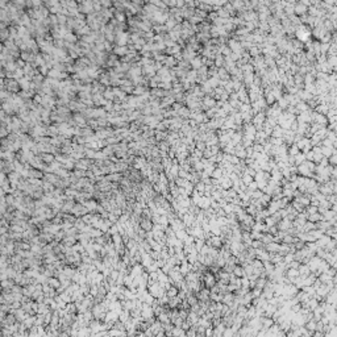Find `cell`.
<instances>
[{
  "instance_id": "cell-19",
  "label": "cell",
  "mask_w": 337,
  "mask_h": 337,
  "mask_svg": "<svg viewBox=\"0 0 337 337\" xmlns=\"http://www.w3.org/2000/svg\"><path fill=\"white\" fill-rule=\"evenodd\" d=\"M175 236H177L179 240H184V238H186V236H187V233L184 232V229H179V231L175 232Z\"/></svg>"
},
{
  "instance_id": "cell-6",
  "label": "cell",
  "mask_w": 337,
  "mask_h": 337,
  "mask_svg": "<svg viewBox=\"0 0 337 337\" xmlns=\"http://www.w3.org/2000/svg\"><path fill=\"white\" fill-rule=\"evenodd\" d=\"M180 300H182V299H180V298L177 295V296H174V298H170L167 304H168V307H170L171 309L173 308H179L180 304H182V302H180Z\"/></svg>"
},
{
  "instance_id": "cell-23",
  "label": "cell",
  "mask_w": 337,
  "mask_h": 337,
  "mask_svg": "<svg viewBox=\"0 0 337 337\" xmlns=\"http://www.w3.org/2000/svg\"><path fill=\"white\" fill-rule=\"evenodd\" d=\"M190 204H191V202H190L187 198H184V199H182L180 200V206L182 207H184V208H189L190 207Z\"/></svg>"
},
{
  "instance_id": "cell-21",
  "label": "cell",
  "mask_w": 337,
  "mask_h": 337,
  "mask_svg": "<svg viewBox=\"0 0 337 337\" xmlns=\"http://www.w3.org/2000/svg\"><path fill=\"white\" fill-rule=\"evenodd\" d=\"M149 253H150L151 258H153L154 261H157V260H160V258H161V251H158V250H150Z\"/></svg>"
},
{
  "instance_id": "cell-11",
  "label": "cell",
  "mask_w": 337,
  "mask_h": 337,
  "mask_svg": "<svg viewBox=\"0 0 337 337\" xmlns=\"http://www.w3.org/2000/svg\"><path fill=\"white\" fill-rule=\"evenodd\" d=\"M48 283L52 287H54V289H58L61 286V279L58 277H50V278H48Z\"/></svg>"
},
{
  "instance_id": "cell-27",
  "label": "cell",
  "mask_w": 337,
  "mask_h": 337,
  "mask_svg": "<svg viewBox=\"0 0 337 337\" xmlns=\"http://www.w3.org/2000/svg\"><path fill=\"white\" fill-rule=\"evenodd\" d=\"M189 327H190V325H189V323H183V324H182V328H183V329H189Z\"/></svg>"
},
{
  "instance_id": "cell-5",
  "label": "cell",
  "mask_w": 337,
  "mask_h": 337,
  "mask_svg": "<svg viewBox=\"0 0 337 337\" xmlns=\"http://www.w3.org/2000/svg\"><path fill=\"white\" fill-rule=\"evenodd\" d=\"M40 157H41V160L45 163H48V165H50L52 162L55 161V155L53 154V153H40Z\"/></svg>"
},
{
  "instance_id": "cell-13",
  "label": "cell",
  "mask_w": 337,
  "mask_h": 337,
  "mask_svg": "<svg viewBox=\"0 0 337 337\" xmlns=\"http://www.w3.org/2000/svg\"><path fill=\"white\" fill-rule=\"evenodd\" d=\"M74 225H75V227H77V228H78V229H79V231H80V232H82V231H83V229L86 228V225H87V224H86V221L83 220L82 217H77V221H75V223H74Z\"/></svg>"
},
{
  "instance_id": "cell-9",
  "label": "cell",
  "mask_w": 337,
  "mask_h": 337,
  "mask_svg": "<svg viewBox=\"0 0 337 337\" xmlns=\"http://www.w3.org/2000/svg\"><path fill=\"white\" fill-rule=\"evenodd\" d=\"M178 294H179V289H178L175 285H171L167 290H166V295H167L168 298H174V296H177Z\"/></svg>"
},
{
  "instance_id": "cell-8",
  "label": "cell",
  "mask_w": 337,
  "mask_h": 337,
  "mask_svg": "<svg viewBox=\"0 0 337 337\" xmlns=\"http://www.w3.org/2000/svg\"><path fill=\"white\" fill-rule=\"evenodd\" d=\"M13 314H15V316H16V319H17V321H24L26 317V312L23 309V307H21V308H17V309H13Z\"/></svg>"
},
{
  "instance_id": "cell-25",
  "label": "cell",
  "mask_w": 337,
  "mask_h": 337,
  "mask_svg": "<svg viewBox=\"0 0 337 337\" xmlns=\"http://www.w3.org/2000/svg\"><path fill=\"white\" fill-rule=\"evenodd\" d=\"M17 88H19L17 83L13 82V80H12V82H9V90H12V91H16Z\"/></svg>"
},
{
  "instance_id": "cell-28",
  "label": "cell",
  "mask_w": 337,
  "mask_h": 337,
  "mask_svg": "<svg viewBox=\"0 0 337 337\" xmlns=\"http://www.w3.org/2000/svg\"><path fill=\"white\" fill-rule=\"evenodd\" d=\"M196 242H198V244H196L198 249H200V248H202V245H203V244H202V241H196Z\"/></svg>"
},
{
  "instance_id": "cell-26",
  "label": "cell",
  "mask_w": 337,
  "mask_h": 337,
  "mask_svg": "<svg viewBox=\"0 0 337 337\" xmlns=\"http://www.w3.org/2000/svg\"><path fill=\"white\" fill-rule=\"evenodd\" d=\"M160 149H161V151H167V153H168V145L166 142H161Z\"/></svg>"
},
{
  "instance_id": "cell-12",
  "label": "cell",
  "mask_w": 337,
  "mask_h": 337,
  "mask_svg": "<svg viewBox=\"0 0 337 337\" xmlns=\"http://www.w3.org/2000/svg\"><path fill=\"white\" fill-rule=\"evenodd\" d=\"M131 311H128V309H123V311L120 312V316H119V319L123 321V323H125V321H128L129 319H131Z\"/></svg>"
},
{
  "instance_id": "cell-1",
  "label": "cell",
  "mask_w": 337,
  "mask_h": 337,
  "mask_svg": "<svg viewBox=\"0 0 337 337\" xmlns=\"http://www.w3.org/2000/svg\"><path fill=\"white\" fill-rule=\"evenodd\" d=\"M70 212H71L74 216H77V217H82V216H84L86 213H88L90 211L86 208V206H84L83 203H78V202H77L75 206L73 207V209Z\"/></svg>"
},
{
  "instance_id": "cell-22",
  "label": "cell",
  "mask_w": 337,
  "mask_h": 337,
  "mask_svg": "<svg viewBox=\"0 0 337 337\" xmlns=\"http://www.w3.org/2000/svg\"><path fill=\"white\" fill-rule=\"evenodd\" d=\"M82 219L86 221V224H91V221H92V212H88V213H86L84 216H82Z\"/></svg>"
},
{
  "instance_id": "cell-10",
  "label": "cell",
  "mask_w": 337,
  "mask_h": 337,
  "mask_svg": "<svg viewBox=\"0 0 337 337\" xmlns=\"http://www.w3.org/2000/svg\"><path fill=\"white\" fill-rule=\"evenodd\" d=\"M66 312L67 314H78V306L75 302H70L66 306Z\"/></svg>"
},
{
  "instance_id": "cell-3",
  "label": "cell",
  "mask_w": 337,
  "mask_h": 337,
  "mask_svg": "<svg viewBox=\"0 0 337 337\" xmlns=\"http://www.w3.org/2000/svg\"><path fill=\"white\" fill-rule=\"evenodd\" d=\"M84 206H86V208L88 209L90 212H95L96 211V207H97V204H99V202H97L95 198H92V199H88V200H86L84 202Z\"/></svg>"
},
{
  "instance_id": "cell-18",
  "label": "cell",
  "mask_w": 337,
  "mask_h": 337,
  "mask_svg": "<svg viewBox=\"0 0 337 337\" xmlns=\"http://www.w3.org/2000/svg\"><path fill=\"white\" fill-rule=\"evenodd\" d=\"M54 289V287H52V286L49 285L48 282H45V283H42V291H44V294L45 295H49L50 294V291Z\"/></svg>"
},
{
  "instance_id": "cell-20",
  "label": "cell",
  "mask_w": 337,
  "mask_h": 337,
  "mask_svg": "<svg viewBox=\"0 0 337 337\" xmlns=\"http://www.w3.org/2000/svg\"><path fill=\"white\" fill-rule=\"evenodd\" d=\"M183 223H184V225H191V223H192V217L190 216L189 213H186V215H183Z\"/></svg>"
},
{
  "instance_id": "cell-2",
  "label": "cell",
  "mask_w": 337,
  "mask_h": 337,
  "mask_svg": "<svg viewBox=\"0 0 337 337\" xmlns=\"http://www.w3.org/2000/svg\"><path fill=\"white\" fill-rule=\"evenodd\" d=\"M140 228H142L144 231L146 232H150L153 231L154 228V223L151 219H144V217H140Z\"/></svg>"
},
{
  "instance_id": "cell-17",
  "label": "cell",
  "mask_w": 337,
  "mask_h": 337,
  "mask_svg": "<svg viewBox=\"0 0 337 337\" xmlns=\"http://www.w3.org/2000/svg\"><path fill=\"white\" fill-rule=\"evenodd\" d=\"M73 174H74L75 177L78 178V179H80V178H84V177H87V171H86V170H78V168H75L74 171H73Z\"/></svg>"
},
{
  "instance_id": "cell-7",
  "label": "cell",
  "mask_w": 337,
  "mask_h": 337,
  "mask_svg": "<svg viewBox=\"0 0 337 337\" xmlns=\"http://www.w3.org/2000/svg\"><path fill=\"white\" fill-rule=\"evenodd\" d=\"M61 242H62L65 246H73V245H75V244L78 242V238L75 237V236H66Z\"/></svg>"
},
{
  "instance_id": "cell-16",
  "label": "cell",
  "mask_w": 337,
  "mask_h": 337,
  "mask_svg": "<svg viewBox=\"0 0 337 337\" xmlns=\"http://www.w3.org/2000/svg\"><path fill=\"white\" fill-rule=\"evenodd\" d=\"M66 237V231H63V229H61V231H58L57 233L54 234V240H57V241H62L63 238Z\"/></svg>"
},
{
  "instance_id": "cell-29",
  "label": "cell",
  "mask_w": 337,
  "mask_h": 337,
  "mask_svg": "<svg viewBox=\"0 0 337 337\" xmlns=\"http://www.w3.org/2000/svg\"><path fill=\"white\" fill-rule=\"evenodd\" d=\"M186 334H189V336H194V334H195V332H194V331H189V332H187Z\"/></svg>"
},
{
  "instance_id": "cell-4",
  "label": "cell",
  "mask_w": 337,
  "mask_h": 337,
  "mask_svg": "<svg viewBox=\"0 0 337 337\" xmlns=\"http://www.w3.org/2000/svg\"><path fill=\"white\" fill-rule=\"evenodd\" d=\"M44 179L45 180H49L50 183H53V184H57L58 182H59L61 177H58L55 173H45V177H44Z\"/></svg>"
},
{
  "instance_id": "cell-24",
  "label": "cell",
  "mask_w": 337,
  "mask_h": 337,
  "mask_svg": "<svg viewBox=\"0 0 337 337\" xmlns=\"http://www.w3.org/2000/svg\"><path fill=\"white\" fill-rule=\"evenodd\" d=\"M206 283H207V286H213V277H212V275H209V274H207Z\"/></svg>"
},
{
  "instance_id": "cell-15",
  "label": "cell",
  "mask_w": 337,
  "mask_h": 337,
  "mask_svg": "<svg viewBox=\"0 0 337 337\" xmlns=\"http://www.w3.org/2000/svg\"><path fill=\"white\" fill-rule=\"evenodd\" d=\"M90 234H91L92 238H95V237H99V236H103L104 232L102 231V229H99V228H92L91 232H90Z\"/></svg>"
},
{
  "instance_id": "cell-14",
  "label": "cell",
  "mask_w": 337,
  "mask_h": 337,
  "mask_svg": "<svg viewBox=\"0 0 337 337\" xmlns=\"http://www.w3.org/2000/svg\"><path fill=\"white\" fill-rule=\"evenodd\" d=\"M175 184L179 187H186L187 184H189V182H187L186 178H180V177H177L175 178Z\"/></svg>"
}]
</instances>
